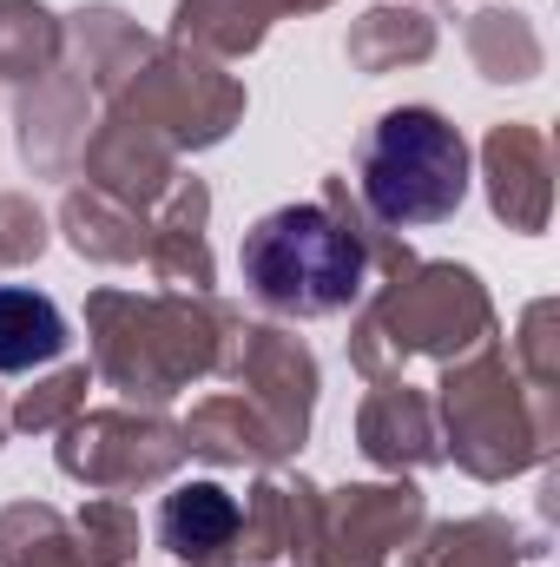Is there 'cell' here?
<instances>
[{
    "instance_id": "cell-1",
    "label": "cell",
    "mask_w": 560,
    "mask_h": 567,
    "mask_svg": "<svg viewBox=\"0 0 560 567\" xmlns=\"http://www.w3.org/2000/svg\"><path fill=\"white\" fill-rule=\"evenodd\" d=\"M245 284L283 317H330L363 297V245L323 205H283L245 231Z\"/></svg>"
},
{
    "instance_id": "cell-2",
    "label": "cell",
    "mask_w": 560,
    "mask_h": 567,
    "mask_svg": "<svg viewBox=\"0 0 560 567\" xmlns=\"http://www.w3.org/2000/svg\"><path fill=\"white\" fill-rule=\"evenodd\" d=\"M356 185H363V205H370L376 225H396V231L442 225L468 198V145L442 113L396 106L363 140Z\"/></svg>"
},
{
    "instance_id": "cell-3",
    "label": "cell",
    "mask_w": 560,
    "mask_h": 567,
    "mask_svg": "<svg viewBox=\"0 0 560 567\" xmlns=\"http://www.w3.org/2000/svg\"><path fill=\"white\" fill-rule=\"evenodd\" d=\"M66 350V317L53 297L27 290V284H0V377H27L46 370Z\"/></svg>"
},
{
    "instance_id": "cell-4",
    "label": "cell",
    "mask_w": 560,
    "mask_h": 567,
    "mask_svg": "<svg viewBox=\"0 0 560 567\" xmlns=\"http://www.w3.org/2000/svg\"><path fill=\"white\" fill-rule=\"evenodd\" d=\"M158 535H165V548L185 555V561H191V555H218V548L238 535V502H231L225 488H211V482H185V488L165 495Z\"/></svg>"
}]
</instances>
